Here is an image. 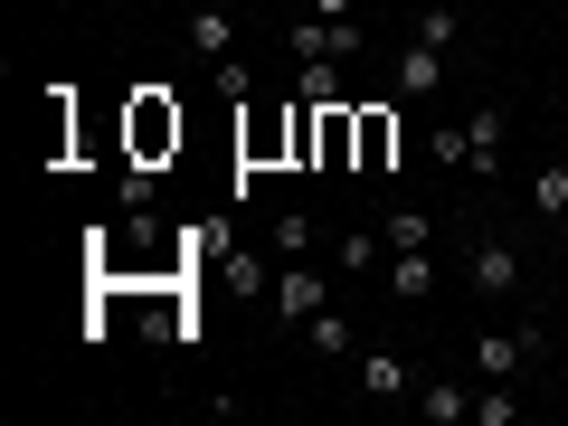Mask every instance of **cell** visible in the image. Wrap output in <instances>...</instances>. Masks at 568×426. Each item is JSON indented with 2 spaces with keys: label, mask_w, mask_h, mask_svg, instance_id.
Wrapping results in <instances>:
<instances>
[{
  "label": "cell",
  "mask_w": 568,
  "mask_h": 426,
  "mask_svg": "<svg viewBox=\"0 0 568 426\" xmlns=\"http://www.w3.org/2000/svg\"><path fill=\"white\" fill-rule=\"evenodd\" d=\"M379 246H388V237H369V227H351V237H332V265H351V275H361V265H379Z\"/></svg>",
  "instance_id": "obj_18"
},
{
  "label": "cell",
  "mask_w": 568,
  "mask_h": 426,
  "mask_svg": "<svg viewBox=\"0 0 568 426\" xmlns=\"http://www.w3.org/2000/svg\"><path fill=\"white\" fill-rule=\"evenodd\" d=\"M465 265H474V294H493V304H511V294H521V256H511V237H474L465 246Z\"/></svg>",
  "instance_id": "obj_4"
},
{
  "label": "cell",
  "mask_w": 568,
  "mask_h": 426,
  "mask_svg": "<svg viewBox=\"0 0 568 426\" xmlns=\"http://www.w3.org/2000/svg\"><path fill=\"white\" fill-rule=\"evenodd\" d=\"M265 237H275V256H313V219H304V209H275Z\"/></svg>",
  "instance_id": "obj_14"
},
{
  "label": "cell",
  "mask_w": 568,
  "mask_h": 426,
  "mask_svg": "<svg viewBox=\"0 0 568 426\" xmlns=\"http://www.w3.org/2000/svg\"><path fill=\"white\" fill-rule=\"evenodd\" d=\"M275 313H294V323H313V313H323V275H313V256H284V275H275Z\"/></svg>",
  "instance_id": "obj_7"
},
{
  "label": "cell",
  "mask_w": 568,
  "mask_h": 426,
  "mask_svg": "<svg viewBox=\"0 0 568 426\" xmlns=\"http://www.w3.org/2000/svg\"><path fill=\"white\" fill-rule=\"evenodd\" d=\"M123 142H133V162H142V171H162L171 152H181V104H171L162 85H142V95L123 104Z\"/></svg>",
  "instance_id": "obj_1"
},
{
  "label": "cell",
  "mask_w": 568,
  "mask_h": 426,
  "mask_svg": "<svg viewBox=\"0 0 568 426\" xmlns=\"http://www.w3.org/2000/svg\"><path fill=\"white\" fill-rule=\"evenodd\" d=\"M284 48H294V67H342V58H361V20H294Z\"/></svg>",
  "instance_id": "obj_3"
},
{
  "label": "cell",
  "mask_w": 568,
  "mask_h": 426,
  "mask_svg": "<svg viewBox=\"0 0 568 426\" xmlns=\"http://www.w3.org/2000/svg\"><path fill=\"white\" fill-rule=\"evenodd\" d=\"M190 48H200L209 67H219V58H237V20H227L219 0H200V10H190Z\"/></svg>",
  "instance_id": "obj_9"
},
{
  "label": "cell",
  "mask_w": 568,
  "mask_h": 426,
  "mask_svg": "<svg viewBox=\"0 0 568 426\" xmlns=\"http://www.w3.org/2000/svg\"><path fill=\"white\" fill-rule=\"evenodd\" d=\"M436 85H446V48L407 39V48H398V95H436Z\"/></svg>",
  "instance_id": "obj_10"
},
{
  "label": "cell",
  "mask_w": 568,
  "mask_h": 426,
  "mask_svg": "<svg viewBox=\"0 0 568 426\" xmlns=\"http://www.w3.org/2000/svg\"><path fill=\"white\" fill-rule=\"evenodd\" d=\"M417 39L426 48H455V39H465V20H455L446 0H426V10H417Z\"/></svg>",
  "instance_id": "obj_16"
},
{
  "label": "cell",
  "mask_w": 568,
  "mask_h": 426,
  "mask_svg": "<svg viewBox=\"0 0 568 426\" xmlns=\"http://www.w3.org/2000/svg\"><path fill=\"white\" fill-rule=\"evenodd\" d=\"M426 152H436L446 171H465V123H436V133H426Z\"/></svg>",
  "instance_id": "obj_21"
},
{
  "label": "cell",
  "mask_w": 568,
  "mask_h": 426,
  "mask_svg": "<svg viewBox=\"0 0 568 426\" xmlns=\"http://www.w3.org/2000/svg\"><path fill=\"white\" fill-rule=\"evenodd\" d=\"M323 20H351V0H323Z\"/></svg>",
  "instance_id": "obj_22"
},
{
  "label": "cell",
  "mask_w": 568,
  "mask_h": 426,
  "mask_svg": "<svg viewBox=\"0 0 568 426\" xmlns=\"http://www.w3.org/2000/svg\"><path fill=\"white\" fill-rule=\"evenodd\" d=\"M237 162H246V171L294 162V104H284V114H265V104L246 114V104H237Z\"/></svg>",
  "instance_id": "obj_2"
},
{
  "label": "cell",
  "mask_w": 568,
  "mask_h": 426,
  "mask_svg": "<svg viewBox=\"0 0 568 426\" xmlns=\"http://www.w3.org/2000/svg\"><path fill=\"white\" fill-rule=\"evenodd\" d=\"M388 284H398V304H426V294H436V256H426V246H407V256L388 265Z\"/></svg>",
  "instance_id": "obj_13"
},
{
  "label": "cell",
  "mask_w": 568,
  "mask_h": 426,
  "mask_svg": "<svg viewBox=\"0 0 568 426\" xmlns=\"http://www.w3.org/2000/svg\"><path fill=\"white\" fill-rule=\"evenodd\" d=\"M351 114H361V162L351 171H388L398 162V114H388V104H351Z\"/></svg>",
  "instance_id": "obj_8"
},
{
  "label": "cell",
  "mask_w": 568,
  "mask_h": 426,
  "mask_svg": "<svg viewBox=\"0 0 568 426\" xmlns=\"http://www.w3.org/2000/svg\"><path fill=\"white\" fill-rule=\"evenodd\" d=\"M313 351H323V361H342V351H351V323H342V313H313Z\"/></svg>",
  "instance_id": "obj_19"
},
{
  "label": "cell",
  "mask_w": 568,
  "mask_h": 426,
  "mask_svg": "<svg viewBox=\"0 0 568 426\" xmlns=\"http://www.w3.org/2000/svg\"><path fill=\"white\" fill-rule=\"evenodd\" d=\"M503 142H511V114H503V104H474V123H465V162H474V181H503Z\"/></svg>",
  "instance_id": "obj_5"
},
{
  "label": "cell",
  "mask_w": 568,
  "mask_h": 426,
  "mask_svg": "<svg viewBox=\"0 0 568 426\" xmlns=\"http://www.w3.org/2000/svg\"><path fill=\"white\" fill-rule=\"evenodd\" d=\"M361 388H369V398H417V369H407L398 351H369V361H361Z\"/></svg>",
  "instance_id": "obj_11"
},
{
  "label": "cell",
  "mask_w": 568,
  "mask_h": 426,
  "mask_svg": "<svg viewBox=\"0 0 568 426\" xmlns=\"http://www.w3.org/2000/svg\"><path fill=\"white\" fill-rule=\"evenodd\" d=\"M530 351H540V332H474V369L484 379H521Z\"/></svg>",
  "instance_id": "obj_6"
},
{
  "label": "cell",
  "mask_w": 568,
  "mask_h": 426,
  "mask_svg": "<svg viewBox=\"0 0 568 426\" xmlns=\"http://www.w3.org/2000/svg\"><path fill=\"white\" fill-rule=\"evenodd\" d=\"M530 209L540 219H568V171H530Z\"/></svg>",
  "instance_id": "obj_17"
},
{
  "label": "cell",
  "mask_w": 568,
  "mask_h": 426,
  "mask_svg": "<svg viewBox=\"0 0 568 426\" xmlns=\"http://www.w3.org/2000/svg\"><path fill=\"white\" fill-rule=\"evenodd\" d=\"M379 237L407 256V246H426V237H436V219H426V209H388V227H379Z\"/></svg>",
  "instance_id": "obj_15"
},
{
  "label": "cell",
  "mask_w": 568,
  "mask_h": 426,
  "mask_svg": "<svg viewBox=\"0 0 568 426\" xmlns=\"http://www.w3.org/2000/svg\"><path fill=\"white\" fill-rule=\"evenodd\" d=\"M559 227H568V219H559Z\"/></svg>",
  "instance_id": "obj_23"
},
{
  "label": "cell",
  "mask_w": 568,
  "mask_h": 426,
  "mask_svg": "<svg viewBox=\"0 0 568 426\" xmlns=\"http://www.w3.org/2000/svg\"><path fill=\"white\" fill-rule=\"evenodd\" d=\"M417 417H436V426L474 417V388H465V379H417Z\"/></svg>",
  "instance_id": "obj_12"
},
{
  "label": "cell",
  "mask_w": 568,
  "mask_h": 426,
  "mask_svg": "<svg viewBox=\"0 0 568 426\" xmlns=\"http://www.w3.org/2000/svg\"><path fill=\"white\" fill-rule=\"evenodd\" d=\"M209 85H219L227 104H246V95H256V85H246V58H219V67H209Z\"/></svg>",
  "instance_id": "obj_20"
}]
</instances>
